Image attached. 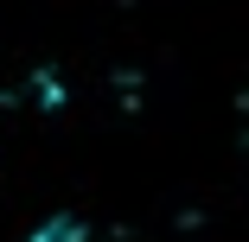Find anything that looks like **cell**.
I'll return each mask as SVG.
<instances>
[{
    "instance_id": "1",
    "label": "cell",
    "mask_w": 249,
    "mask_h": 242,
    "mask_svg": "<svg viewBox=\"0 0 249 242\" xmlns=\"http://www.w3.org/2000/svg\"><path fill=\"white\" fill-rule=\"evenodd\" d=\"M26 242H83V229H77V223H45V229H32Z\"/></svg>"
}]
</instances>
